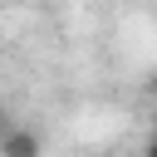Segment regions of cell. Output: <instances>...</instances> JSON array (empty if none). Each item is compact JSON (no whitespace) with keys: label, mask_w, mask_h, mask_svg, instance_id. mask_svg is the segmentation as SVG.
I'll use <instances>...</instances> for the list:
<instances>
[{"label":"cell","mask_w":157,"mask_h":157,"mask_svg":"<svg viewBox=\"0 0 157 157\" xmlns=\"http://www.w3.org/2000/svg\"><path fill=\"white\" fill-rule=\"evenodd\" d=\"M0 157H39V137H29V132H10V137L0 142Z\"/></svg>","instance_id":"cell-1"},{"label":"cell","mask_w":157,"mask_h":157,"mask_svg":"<svg viewBox=\"0 0 157 157\" xmlns=\"http://www.w3.org/2000/svg\"><path fill=\"white\" fill-rule=\"evenodd\" d=\"M147 152H152V157H157V132H152V137H147Z\"/></svg>","instance_id":"cell-2"},{"label":"cell","mask_w":157,"mask_h":157,"mask_svg":"<svg viewBox=\"0 0 157 157\" xmlns=\"http://www.w3.org/2000/svg\"><path fill=\"white\" fill-rule=\"evenodd\" d=\"M147 93H152V98H157V78H147Z\"/></svg>","instance_id":"cell-3"}]
</instances>
